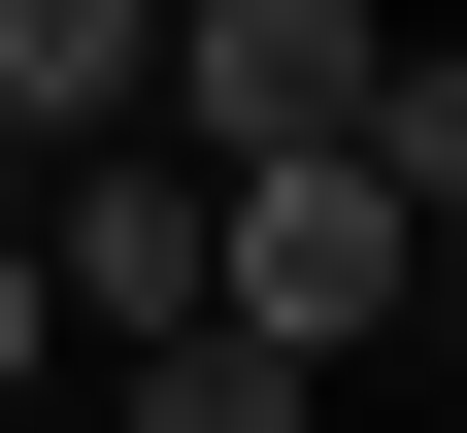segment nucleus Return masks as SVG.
<instances>
[{"mask_svg": "<svg viewBox=\"0 0 467 433\" xmlns=\"http://www.w3.org/2000/svg\"><path fill=\"white\" fill-rule=\"evenodd\" d=\"M368 167H400V201L467 233V67H400V100H368Z\"/></svg>", "mask_w": 467, "mask_h": 433, "instance_id": "5", "label": "nucleus"}, {"mask_svg": "<svg viewBox=\"0 0 467 433\" xmlns=\"http://www.w3.org/2000/svg\"><path fill=\"white\" fill-rule=\"evenodd\" d=\"M67 366V267H34V167H0V400Z\"/></svg>", "mask_w": 467, "mask_h": 433, "instance_id": "6", "label": "nucleus"}, {"mask_svg": "<svg viewBox=\"0 0 467 433\" xmlns=\"http://www.w3.org/2000/svg\"><path fill=\"white\" fill-rule=\"evenodd\" d=\"M234 300H267L301 366H368L400 300H434V201H400L368 134H267V167H234Z\"/></svg>", "mask_w": 467, "mask_h": 433, "instance_id": "1", "label": "nucleus"}, {"mask_svg": "<svg viewBox=\"0 0 467 433\" xmlns=\"http://www.w3.org/2000/svg\"><path fill=\"white\" fill-rule=\"evenodd\" d=\"M400 334H434V400H467V233H434V300H400Z\"/></svg>", "mask_w": 467, "mask_h": 433, "instance_id": "7", "label": "nucleus"}, {"mask_svg": "<svg viewBox=\"0 0 467 433\" xmlns=\"http://www.w3.org/2000/svg\"><path fill=\"white\" fill-rule=\"evenodd\" d=\"M100 400H134V433H301L334 366L267 334V300H167V334H100Z\"/></svg>", "mask_w": 467, "mask_h": 433, "instance_id": "3", "label": "nucleus"}, {"mask_svg": "<svg viewBox=\"0 0 467 433\" xmlns=\"http://www.w3.org/2000/svg\"><path fill=\"white\" fill-rule=\"evenodd\" d=\"M100 100H167V0H0V167H67Z\"/></svg>", "mask_w": 467, "mask_h": 433, "instance_id": "4", "label": "nucleus"}, {"mask_svg": "<svg viewBox=\"0 0 467 433\" xmlns=\"http://www.w3.org/2000/svg\"><path fill=\"white\" fill-rule=\"evenodd\" d=\"M368 100H400V34H368V0H167V134H201V167L368 134Z\"/></svg>", "mask_w": 467, "mask_h": 433, "instance_id": "2", "label": "nucleus"}]
</instances>
